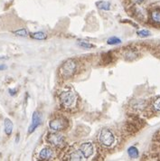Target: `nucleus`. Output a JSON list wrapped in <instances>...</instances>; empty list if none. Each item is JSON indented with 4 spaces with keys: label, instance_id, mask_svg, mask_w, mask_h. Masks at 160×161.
Wrapping results in <instances>:
<instances>
[{
    "label": "nucleus",
    "instance_id": "1",
    "mask_svg": "<svg viewBox=\"0 0 160 161\" xmlns=\"http://www.w3.org/2000/svg\"><path fill=\"white\" fill-rule=\"evenodd\" d=\"M77 71V63L73 59H69L63 64L60 68L61 76L63 79H69L73 77V74Z\"/></svg>",
    "mask_w": 160,
    "mask_h": 161
},
{
    "label": "nucleus",
    "instance_id": "2",
    "mask_svg": "<svg viewBox=\"0 0 160 161\" xmlns=\"http://www.w3.org/2000/svg\"><path fill=\"white\" fill-rule=\"evenodd\" d=\"M60 101L66 109H71L76 104L77 96L71 90H66L60 93Z\"/></svg>",
    "mask_w": 160,
    "mask_h": 161
},
{
    "label": "nucleus",
    "instance_id": "3",
    "mask_svg": "<svg viewBox=\"0 0 160 161\" xmlns=\"http://www.w3.org/2000/svg\"><path fill=\"white\" fill-rule=\"evenodd\" d=\"M99 141L103 147H109L115 143V135L109 129H103L99 134Z\"/></svg>",
    "mask_w": 160,
    "mask_h": 161
},
{
    "label": "nucleus",
    "instance_id": "4",
    "mask_svg": "<svg viewBox=\"0 0 160 161\" xmlns=\"http://www.w3.org/2000/svg\"><path fill=\"white\" fill-rule=\"evenodd\" d=\"M68 125V122L63 118H56L49 122V128L52 131H60L64 130Z\"/></svg>",
    "mask_w": 160,
    "mask_h": 161
},
{
    "label": "nucleus",
    "instance_id": "5",
    "mask_svg": "<svg viewBox=\"0 0 160 161\" xmlns=\"http://www.w3.org/2000/svg\"><path fill=\"white\" fill-rule=\"evenodd\" d=\"M47 141L52 145V146L56 147H60L64 145V138L63 135L59 134V133H50L47 136Z\"/></svg>",
    "mask_w": 160,
    "mask_h": 161
},
{
    "label": "nucleus",
    "instance_id": "6",
    "mask_svg": "<svg viewBox=\"0 0 160 161\" xmlns=\"http://www.w3.org/2000/svg\"><path fill=\"white\" fill-rule=\"evenodd\" d=\"M80 151L82 154L84 158H90L92 154L94 152V148H93V145L91 142H85L82 143L80 147Z\"/></svg>",
    "mask_w": 160,
    "mask_h": 161
},
{
    "label": "nucleus",
    "instance_id": "7",
    "mask_svg": "<svg viewBox=\"0 0 160 161\" xmlns=\"http://www.w3.org/2000/svg\"><path fill=\"white\" fill-rule=\"evenodd\" d=\"M41 115L38 111H35L33 113V116H32V122L31 125L29 126V129H28V134H31L36 130L37 128L41 125Z\"/></svg>",
    "mask_w": 160,
    "mask_h": 161
},
{
    "label": "nucleus",
    "instance_id": "8",
    "mask_svg": "<svg viewBox=\"0 0 160 161\" xmlns=\"http://www.w3.org/2000/svg\"><path fill=\"white\" fill-rule=\"evenodd\" d=\"M53 157V151L51 147H45L44 148H42L39 152L38 155V159L39 160H50Z\"/></svg>",
    "mask_w": 160,
    "mask_h": 161
},
{
    "label": "nucleus",
    "instance_id": "9",
    "mask_svg": "<svg viewBox=\"0 0 160 161\" xmlns=\"http://www.w3.org/2000/svg\"><path fill=\"white\" fill-rule=\"evenodd\" d=\"M4 127H5V133L8 135V136H11L12 132H13V128H14V125L13 122L10 119H5V121H4Z\"/></svg>",
    "mask_w": 160,
    "mask_h": 161
},
{
    "label": "nucleus",
    "instance_id": "10",
    "mask_svg": "<svg viewBox=\"0 0 160 161\" xmlns=\"http://www.w3.org/2000/svg\"><path fill=\"white\" fill-rule=\"evenodd\" d=\"M150 17H151V21H152L154 24L159 25L160 24V10L159 9H156V10L152 11Z\"/></svg>",
    "mask_w": 160,
    "mask_h": 161
},
{
    "label": "nucleus",
    "instance_id": "11",
    "mask_svg": "<svg viewBox=\"0 0 160 161\" xmlns=\"http://www.w3.org/2000/svg\"><path fill=\"white\" fill-rule=\"evenodd\" d=\"M96 6L98 7V8L102 9V10H104V11H109L110 9V3L108 2V1H99L96 3Z\"/></svg>",
    "mask_w": 160,
    "mask_h": 161
},
{
    "label": "nucleus",
    "instance_id": "12",
    "mask_svg": "<svg viewBox=\"0 0 160 161\" xmlns=\"http://www.w3.org/2000/svg\"><path fill=\"white\" fill-rule=\"evenodd\" d=\"M82 158H83V156L80 151V149H79V150H75V151H73V152L70 154L69 159L70 160H81Z\"/></svg>",
    "mask_w": 160,
    "mask_h": 161
},
{
    "label": "nucleus",
    "instance_id": "13",
    "mask_svg": "<svg viewBox=\"0 0 160 161\" xmlns=\"http://www.w3.org/2000/svg\"><path fill=\"white\" fill-rule=\"evenodd\" d=\"M31 37L34 39H36V40H44V39H46L47 36L44 32H36V33L31 34Z\"/></svg>",
    "mask_w": 160,
    "mask_h": 161
},
{
    "label": "nucleus",
    "instance_id": "14",
    "mask_svg": "<svg viewBox=\"0 0 160 161\" xmlns=\"http://www.w3.org/2000/svg\"><path fill=\"white\" fill-rule=\"evenodd\" d=\"M128 154L131 158H135L138 157V150L136 147H130L128 149Z\"/></svg>",
    "mask_w": 160,
    "mask_h": 161
},
{
    "label": "nucleus",
    "instance_id": "15",
    "mask_svg": "<svg viewBox=\"0 0 160 161\" xmlns=\"http://www.w3.org/2000/svg\"><path fill=\"white\" fill-rule=\"evenodd\" d=\"M120 43H121V40L119 37L116 36L110 37L107 41V44H109V45H116V44H119Z\"/></svg>",
    "mask_w": 160,
    "mask_h": 161
},
{
    "label": "nucleus",
    "instance_id": "16",
    "mask_svg": "<svg viewBox=\"0 0 160 161\" xmlns=\"http://www.w3.org/2000/svg\"><path fill=\"white\" fill-rule=\"evenodd\" d=\"M152 108H153V110H155V111L160 112V97L156 98V99L153 101Z\"/></svg>",
    "mask_w": 160,
    "mask_h": 161
},
{
    "label": "nucleus",
    "instance_id": "17",
    "mask_svg": "<svg viewBox=\"0 0 160 161\" xmlns=\"http://www.w3.org/2000/svg\"><path fill=\"white\" fill-rule=\"evenodd\" d=\"M13 33L15 35H16V36L21 37H26L28 36V32H27V30L25 29V28H21V29L16 30V31H14Z\"/></svg>",
    "mask_w": 160,
    "mask_h": 161
},
{
    "label": "nucleus",
    "instance_id": "18",
    "mask_svg": "<svg viewBox=\"0 0 160 161\" xmlns=\"http://www.w3.org/2000/svg\"><path fill=\"white\" fill-rule=\"evenodd\" d=\"M77 44L79 46H80V47H82V48H85V49H91V48H93L94 47L93 44H90V43L85 42V41H78Z\"/></svg>",
    "mask_w": 160,
    "mask_h": 161
},
{
    "label": "nucleus",
    "instance_id": "19",
    "mask_svg": "<svg viewBox=\"0 0 160 161\" xmlns=\"http://www.w3.org/2000/svg\"><path fill=\"white\" fill-rule=\"evenodd\" d=\"M137 35H138L139 37H147L151 35V33H150L148 30L143 29V30H139V31H138V32H137Z\"/></svg>",
    "mask_w": 160,
    "mask_h": 161
},
{
    "label": "nucleus",
    "instance_id": "20",
    "mask_svg": "<svg viewBox=\"0 0 160 161\" xmlns=\"http://www.w3.org/2000/svg\"><path fill=\"white\" fill-rule=\"evenodd\" d=\"M8 92H9V94L11 96H15L16 95L17 91H16V89H9L8 90Z\"/></svg>",
    "mask_w": 160,
    "mask_h": 161
},
{
    "label": "nucleus",
    "instance_id": "21",
    "mask_svg": "<svg viewBox=\"0 0 160 161\" xmlns=\"http://www.w3.org/2000/svg\"><path fill=\"white\" fill-rule=\"evenodd\" d=\"M7 69V65L6 64H0V71L6 70Z\"/></svg>",
    "mask_w": 160,
    "mask_h": 161
},
{
    "label": "nucleus",
    "instance_id": "22",
    "mask_svg": "<svg viewBox=\"0 0 160 161\" xmlns=\"http://www.w3.org/2000/svg\"><path fill=\"white\" fill-rule=\"evenodd\" d=\"M5 59H8V57H6V56H0V60H5Z\"/></svg>",
    "mask_w": 160,
    "mask_h": 161
}]
</instances>
